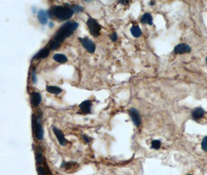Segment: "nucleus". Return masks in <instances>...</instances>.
<instances>
[{
	"instance_id": "nucleus-30",
	"label": "nucleus",
	"mask_w": 207,
	"mask_h": 175,
	"mask_svg": "<svg viewBox=\"0 0 207 175\" xmlns=\"http://www.w3.org/2000/svg\"><path fill=\"white\" fill-rule=\"evenodd\" d=\"M154 4H155V2H154V1H152V2H150V5H154Z\"/></svg>"
},
{
	"instance_id": "nucleus-2",
	"label": "nucleus",
	"mask_w": 207,
	"mask_h": 175,
	"mask_svg": "<svg viewBox=\"0 0 207 175\" xmlns=\"http://www.w3.org/2000/svg\"><path fill=\"white\" fill-rule=\"evenodd\" d=\"M74 14L72 9L65 6H54L48 11V16L50 18H56L58 20H66L71 18Z\"/></svg>"
},
{
	"instance_id": "nucleus-29",
	"label": "nucleus",
	"mask_w": 207,
	"mask_h": 175,
	"mask_svg": "<svg viewBox=\"0 0 207 175\" xmlns=\"http://www.w3.org/2000/svg\"><path fill=\"white\" fill-rule=\"evenodd\" d=\"M53 25H54V23H52V22H50V23H49V26H50V27H53Z\"/></svg>"
},
{
	"instance_id": "nucleus-8",
	"label": "nucleus",
	"mask_w": 207,
	"mask_h": 175,
	"mask_svg": "<svg viewBox=\"0 0 207 175\" xmlns=\"http://www.w3.org/2000/svg\"><path fill=\"white\" fill-rule=\"evenodd\" d=\"M53 132L54 133L55 136H56V137H57L60 145H62V146H65V145L68 143V140L65 139L63 132H62L60 129H58V128H56V127H54Z\"/></svg>"
},
{
	"instance_id": "nucleus-1",
	"label": "nucleus",
	"mask_w": 207,
	"mask_h": 175,
	"mask_svg": "<svg viewBox=\"0 0 207 175\" xmlns=\"http://www.w3.org/2000/svg\"><path fill=\"white\" fill-rule=\"evenodd\" d=\"M78 23L76 22H67L64 25H62L60 29L58 31L56 35L54 37V40L59 43L63 42L65 38L70 37L73 34L75 30L78 28Z\"/></svg>"
},
{
	"instance_id": "nucleus-5",
	"label": "nucleus",
	"mask_w": 207,
	"mask_h": 175,
	"mask_svg": "<svg viewBox=\"0 0 207 175\" xmlns=\"http://www.w3.org/2000/svg\"><path fill=\"white\" fill-rule=\"evenodd\" d=\"M80 42L82 43L83 47L89 51V53H94L96 51V44L92 41H91L88 38H78Z\"/></svg>"
},
{
	"instance_id": "nucleus-19",
	"label": "nucleus",
	"mask_w": 207,
	"mask_h": 175,
	"mask_svg": "<svg viewBox=\"0 0 207 175\" xmlns=\"http://www.w3.org/2000/svg\"><path fill=\"white\" fill-rule=\"evenodd\" d=\"M60 46H61V43L58 42V41H56L55 40L53 39L50 43H49L48 48L50 50H56V49H58V48H59Z\"/></svg>"
},
{
	"instance_id": "nucleus-18",
	"label": "nucleus",
	"mask_w": 207,
	"mask_h": 175,
	"mask_svg": "<svg viewBox=\"0 0 207 175\" xmlns=\"http://www.w3.org/2000/svg\"><path fill=\"white\" fill-rule=\"evenodd\" d=\"M75 166H76V167H78V164H77L75 162H67V163L64 162L61 167H64L65 169L68 170V169L75 168Z\"/></svg>"
},
{
	"instance_id": "nucleus-21",
	"label": "nucleus",
	"mask_w": 207,
	"mask_h": 175,
	"mask_svg": "<svg viewBox=\"0 0 207 175\" xmlns=\"http://www.w3.org/2000/svg\"><path fill=\"white\" fill-rule=\"evenodd\" d=\"M36 161L38 164H41L43 163V153L41 151H38L36 155Z\"/></svg>"
},
{
	"instance_id": "nucleus-17",
	"label": "nucleus",
	"mask_w": 207,
	"mask_h": 175,
	"mask_svg": "<svg viewBox=\"0 0 207 175\" xmlns=\"http://www.w3.org/2000/svg\"><path fill=\"white\" fill-rule=\"evenodd\" d=\"M131 35L134 38H140L142 35V31L138 26H133L130 28Z\"/></svg>"
},
{
	"instance_id": "nucleus-6",
	"label": "nucleus",
	"mask_w": 207,
	"mask_h": 175,
	"mask_svg": "<svg viewBox=\"0 0 207 175\" xmlns=\"http://www.w3.org/2000/svg\"><path fill=\"white\" fill-rule=\"evenodd\" d=\"M129 112V116H130L131 119L133 121V124H134L135 126H137V127H139L141 124V118L137 110L135 109V108H130Z\"/></svg>"
},
{
	"instance_id": "nucleus-3",
	"label": "nucleus",
	"mask_w": 207,
	"mask_h": 175,
	"mask_svg": "<svg viewBox=\"0 0 207 175\" xmlns=\"http://www.w3.org/2000/svg\"><path fill=\"white\" fill-rule=\"evenodd\" d=\"M32 123H33V130L35 135L36 138L39 140H42L44 137V129H43L42 124H41L40 117L33 115L32 116Z\"/></svg>"
},
{
	"instance_id": "nucleus-13",
	"label": "nucleus",
	"mask_w": 207,
	"mask_h": 175,
	"mask_svg": "<svg viewBox=\"0 0 207 175\" xmlns=\"http://www.w3.org/2000/svg\"><path fill=\"white\" fill-rule=\"evenodd\" d=\"M47 13L44 10H41L37 13V18L42 25H45L47 23Z\"/></svg>"
},
{
	"instance_id": "nucleus-22",
	"label": "nucleus",
	"mask_w": 207,
	"mask_h": 175,
	"mask_svg": "<svg viewBox=\"0 0 207 175\" xmlns=\"http://www.w3.org/2000/svg\"><path fill=\"white\" fill-rule=\"evenodd\" d=\"M71 9H72V10L74 11V13H76L83 11V7L80 6H78V5L73 6L71 7Z\"/></svg>"
},
{
	"instance_id": "nucleus-23",
	"label": "nucleus",
	"mask_w": 207,
	"mask_h": 175,
	"mask_svg": "<svg viewBox=\"0 0 207 175\" xmlns=\"http://www.w3.org/2000/svg\"><path fill=\"white\" fill-rule=\"evenodd\" d=\"M201 146H202V149H203L205 152H207V136H205V137L202 139Z\"/></svg>"
},
{
	"instance_id": "nucleus-26",
	"label": "nucleus",
	"mask_w": 207,
	"mask_h": 175,
	"mask_svg": "<svg viewBox=\"0 0 207 175\" xmlns=\"http://www.w3.org/2000/svg\"><path fill=\"white\" fill-rule=\"evenodd\" d=\"M82 139H84L85 142H87V143L90 142L91 140H92V139H91V138H89L88 136H86V135H83V136H82Z\"/></svg>"
},
{
	"instance_id": "nucleus-31",
	"label": "nucleus",
	"mask_w": 207,
	"mask_h": 175,
	"mask_svg": "<svg viewBox=\"0 0 207 175\" xmlns=\"http://www.w3.org/2000/svg\"><path fill=\"white\" fill-rule=\"evenodd\" d=\"M206 63H207V57H206Z\"/></svg>"
},
{
	"instance_id": "nucleus-11",
	"label": "nucleus",
	"mask_w": 207,
	"mask_h": 175,
	"mask_svg": "<svg viewBox=\"0 0 207 175\" xmlns=\"http://www.w3.org/2000/svg\"><path fill=\"white\" fill-rule=\"evenodd\" d=\"M204 115H205V111H204L202 108L199 107V108H196V109L193 111V113H192V117H193V120L198 121V120L201 119V118L204 116Z\"/></svg>"
},
{
	"instance_id": "nucleus-16",
	"label": "nucleus",
	"mask_w": 207,
	"mask_h": 175,
	"mask_svg": "<svg viewBox=\"0 0 207 175\" xmlns=\"http://www.w3.org/2000/svg\"><path fill=\"white\" fill-rule=\"evenodd\" d=\"M53 59L56 62H59V63H65L68 61V58L66 55L63 54H55L54 55Z\"/></svg>"
},
{
	"instance_id": "nucleus-14",
	"label": "nucleus",
	"mask_w": 207,
	"mask_h": 175,
	"mask_svg": "<svg viewBox=\"0 0 207 175\" xmlns=\"http://www.w3.org/2000/svg\"><path fill=\"white\" fill-rule=\"evenodd\" d=\"M141 22L144 24H149L152 25L153 24V18L152 16L150 15V13H146L143 15V17H141Z\"/></svg>"
},
{
	"instance_id": "nucleus-4",
	"label": "nucleus",
	"mask_w": 207,
	"mask_h": 175,
	"mask_svg": "<svg viewBox=\"0 0 207 175\" xmlns=\"http://www.w3.org/2000/svg\"><path fill=\"white\" fill-rule=\"evenodd\" d=\"M87 25L89 27V32L93 37H98L100 35L101 26L96 20L93 18L89 17V20H87Z\"/></svg>"
},
{
	"instance_id": "nucleus-7",
	"label": "nucleus",
	"mask_w": 207,
	"mask_h": 175,
	"mask_svg": "<svg viewBox=\"0 0 207 175\" xmlns=\"http://www.w3.org/2000/svg\"><path fill=\"white\" fill-rule=\"evenodd\" d=\"M191 47L186 44H179L175 46L174 49L175 54H185V53H189L191 51Z\"/></svg>"
},
{
	"instance_id": "nucleus-9",
	"label": "nucleus",
	"mask_w": 207,
	"mask_h": 175,
	"mask_svg": "<svg viewBox=\"0 0 207 175\" xmlns=\"http://www.w3.org/2000/svg\"><path fill=\"white\" fill-rule=\"evenodd\" d=\"M31 104L34 107H37L41 102V95L37 92H33L30 94Z\"/></svg>"
},
{
	"instance_id": "nucleus-12",
	"label": "nucleus",
	"mask_w": 207,
	"mask_h": 175,
	"mask_svg": "<svg viewBox=\"0 0 207 175\" xmlns=\"http://www.w3.org/2000/svg\"><path fill=\"white\" fill-rule=\"evenodd\" d=\"M79 108L84 114H89L91 112V108H92V102L89 100H84L79 105Z\"/></svg>"
},
{
	"instance_id": "nucleus-24",
	"label": "nucleus",
	"mask_w": 207,
	"mask_h": 175,
	"mask_svg": "<svg viewBox=\"0 0 207 175\" xmlns=\"http://www.w3.org/2000/svg\"><path fill=\"white\" fill-rule=\"evenodd\" d=\"M37 172H38V174L39 175H47V173H46V170L44 169V167H38L37 168Z\"/></svg>"
},
{
	"instance_id": "nucleus-28",
	"label": "nucleus",
	"mask_w": 207,
	"mask_h": 175,
	"mask_svg": "<svg viewBox=\"0 0 207 175\" xmlns=\"http://www.w3.org/2000/svg\"><path fill=\"white\" fill-rule=\"evenodd\" d=\"M120 3H121V4H123V5H126V4H128L129 3V1H128V0H120Z\"/></svg>"
},
{
	"instance_id": "nucleus-20",
	"label": "nucleus",
	"mask_w": 207,
	"mask_h": 175,
	"mask_svg": "<svg viewBox=\"0 0 207 175\" xmlns=\"http://www.w3.org/2000/svg\"><path fill=\"white\" fill-rule=\"evenodd\" d=\"M161 146V142L159 140H153L151 142V148L154 149H159Z\"/></svg>"
},
{
	"instance_id": "nucleus-32",
	"label": "nucleus",
	"mask_w": 207,
	"mask_h": 175,
	"mask_svg": "<svg viewBox=\"0 0 207 175\" xmlns=\"http://www.w3.org/2000/svg\"><path fill=\"white\" fill-rule=\"evenodd\" d=\"M187 175H193V174H187Z\"/></svg>"
},
{
	"instance_id": "nucleus-27",
	"label": "nucleus",
	"mask_w": 207,
	"mask_h": 175,
	"mask_svg": "<svg viewBox=\"0 0 207 175\" xmlns=\"http://www.w3.org/2000/svg\"><path fill=\"white\" fill-rule=\"evenodd\" d=\"M32 79H33V83H37V76H36V72L35 69H34L32 72Z\"/></svg>"
},
{
	"instance_id": "nucleus-15",
	"label": "nucleus",
	"mask_w": 207,
	"mask_h": 175,
	"mask_svg": "<svg viewBox=\"0 0 207 175\" xmlns=\"http://www.w3.org/2000/svg\"><path fill=\"white\" fill-rule=\"evenodd\" d=\"M46 90L48 93H53V94H59L62 92V90L58 87H55V86H47L46 87Z\"/></svg>"
},
{
	"instance_id": "nucleus-25",
	"label": "nucleus",
	"mask_w": 207,
	"mask_h": 175,
	"mask_svg": "<svg viewBox=\"0 0 207 175\" xmlns=\"http://www.w3.org/2000/svg\"><path fill=\"white\" fill-rule=\"evenodd\" d=\"M110 39L112 40V41H113V42H116L118 40V36H117V32H113V33L110 35Z\"/></svg>"
},
{
	"instance_id": "nucleus-10",
	"label": "nucleus",
	"mask_w": 207,
	"mask_h": 175,
	"mask_svg": "<svg viewBox=\"0 0 207 175\" xmlns=\"http://www.w3.org/2000/svg\"><path fill=\"white\" fill-rule=\"evenodd\" d=\"M49 54H50V49H49L48 47H44V48H42L41 51H39V52L37 53V54L34 56L33 59H34V60H36V59H46V58L49 55Z\"/></svg>"
}]
</instances>
